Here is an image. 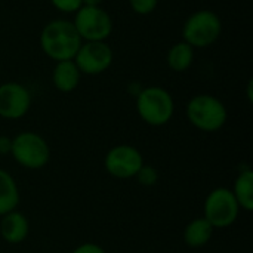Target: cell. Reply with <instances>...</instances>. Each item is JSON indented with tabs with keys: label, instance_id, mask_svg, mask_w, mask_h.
Masks as SVG:
<instances>
[{
	"label": "cell",
	"instance_id": "cell-1",
	"mask_svg": "<svg viewBox=\"0 0 253 253\" xmlns=\"http://www.w3.org/2000/svg\"><path fill=\"white\" fill-rule=\"evenodd\" d=\"M82 43L73 21L62 18L49 21L40 33V47L55 62L74 59Z\"/></svg>",
	"mask_w": 253,
	"mask_h": 253
},
{
	"label": "cell",
	"instance_id": "cell-2",
	"mask_svg": "<svg viewBox=\"0 0 253 253\" xmlns=\"http://www.w3.org/2000/svg\"><path fill=\"white\" fill-rule=\"evenodd\" d=\"M188 122L202 132H218L228 120V110L225 104L209 93H199L193 96L185 108Z\"/></svg>",
	"mask_w": 253,
	"mask_h": 253
},
{
	"label": "cell",
	"instance_id": "cell-3",
	"mask_svg": "<svg viewBox=\"0 0 253 253\" xmlns=\"http://www.w3.org/2000/svg\"><path fill=\"white\" fill-rule=\"evenodd\" d=\"M136 111L141 120L159 127L168 125L175 114V101L162 86H147L136 96Z\"/></svg>",
	"mask_w": 253,
	"mask_h": 253
},
{
	"label": "cell",
	"instance_id": "cell-4",
	"mask_svg": "<svg viewBox=\"0 0 253 253\" xmlns=\"http://www.w3.org/2000/svg\"><path fill=\"white\" fill-rule=\"evenodd\" d=\"M222 34V21L213 10L200 9L191 13L182 25V40L193 49H205L218 42Z\"/></svg>",
	"mask_w": 253,
	"mask_h": 253
},
{
	"label": "cell",
	"instance_id": "cell-5",
	"mask_svg": "<svg viewBox=\"0 0 253 253\" xmlns=\"http://www.w3.org/2000/svg\"><path fill=\"white\" fill-rule=\"evenodd\" d=\"M10 156L19 166L28 170H39L49 163L50 147L42 135L25 130L12 138Z\"/></svg>",
	"mask_w": 253,
	"mask_h": 253
},
{
	"label": "cell",
	"instance_id": "cell-6",
	"mask_svg": "<svg viewBox=\"0 0 253 253\" xmlns=\"http://www.w3.org/2000/svg\"><path fill=\"white\" fill-rule=\"evenodd\" d=\"M240 213V206L227 187H218L212 190L203 205V216L211 222L215 230H224L231 227Z\"/></svg>",
	"mask_w": 253,
	"mask_h": 253
},
{
	"label": "cell",
	"instance_id": "cell-7",
	"mask_svg": "<svg viewBox=\"0 0 253 253\" xmlns=\"http://www.w3.org/2000/svg\"><path fill=\"white\" fill-rule=\"evenodd\" d=\"M73 24L83 42H105L114 28L111 15L101 6H82Z\"/></svg>",
	"mask_w": 253,
	"mask_h": 253
},
{
	"label": "cell",
	"instance_id": "cell-8",
	"mask_svg": "<svg viewBox=\"0 0 253 253\" xmlns=\"http://www.w3.org/2000/svg\"><path fill=\"white\" fill-rule=\"evenodd\" d=\"M144 165V157L141 151L129 144H120L108 150L104 159V168L108 175L117 179L135 178L141 166Z\"/></svg>",
	"mask_w": 253,
	"mask_h": 253
},
{
	"label": "cell",
	"instance_id": "cell-9",
	"mask_svg": "<svg viewBox=\"0 0 253 253\" xmlns=\"http://www.w3.org/2000/svg\"><path fill=\"white\" fill-rule=\"evenodd\" d=\"M113 58V49L107 42H83L73 61L82 74L98 76L111 67Z\"/></svg>",
	"mask_w": 253,
	"mask_h": 253
},
{
	"label": "cell",
	"instance_id": "cell-10",
	"mask_svg": "<svg viewBox=\"0 0 253 253\" xmlns=\"http://www.w3.org/2000/svg\"><path fill=\"white\" fill-rule=\"evenodd\" d=\"M31 107L30 90L16 82L0 84V117L6 120L22 119Z\"/></svg>",
	"mask_w": 253,
	"mask_h": 253
},
{
	"label": "cell",
	"instance_id": "cell-11",
	"mask_svg": "<svg viewBox=\"0 0 253 253\" xmlns=\"http://www.w3.org/2000/svg\"><path fill=\"white\" fill-rule=\"evenodd\" d=\"M30 233V224L27 216L19 211H12L1 216L0 236L9 245L22 243Z\"/></svg>",
	"mask_w": 253,
	"mask_h": 253
},
{
	"label": "cell",
	"instance_id": "cell-12",
	"mask_svg": "<svg viewBox=\"0 0 253 253\" xmlns=\"http://www.w3.org/2000/svg\"><path fill=\"white\" fill-rule=\"evenodd\" d=\"M80 77L82 73L73 59L55 62V67L52 70V83L56 90L62 93H70L76 90L80 83Z\"/></svg>",
	"mask_w": 253,
	"mask_h": 253
},
{
	"label": "cell",
	"instance_id": "cell-13",
	"mask_svg": "<svg viewBox=\"0 0 253 253\" xmlns=\"http://www.w3.org/2000/svg\"><path fill=\"white\" fill-rule=\"evenodd\" d=\"M213 233H215V228L211 225V222L205 216L196 218L187 224L184 230V242L187 246L193 249L203 248L211 242Z\"/></svg>",
	"mask_w": 253,
	"mask_h": 253
},
{
	"label": "cell",
	"instance_id": "cell-14",
	"mask_svg": "<svg viewBox=\"0 0 253 253\" xmlns=\"http://www.w3.org/2000/svg\"><path fill=\"white\" fill-rule=\"evenodd\" d=\"M19 205V190L15 178L4 169H0V216L16 211Z\"/></svg>",
	"mask_w": 253,
	"mask_h": 253
},
{
	"label": "cell",
	"instance_id": "cell-15",
	"mask_svg": "<svg viewBox=\"0 0 253 253\" xmlns=\"http://www.w3.org/2000/svg\"><path fill=\"white\" fill-rule=\"evenodd\" d=\"M233 194L240 206V209L246 212L253 211V172L252 169L246 168L240 170L237 175L234 185H233Z\"/></svg>",
	"mask_w": 253,
	"mask_h": 253
},
{
	"label": "cell",
	"instance_id": "cell-16",
	"mask_svg": "<svg viewBox=\"0 0 253 253\" xmlns=\"http://www.w3.org/2000/svg\"><path fill=\"white\" fill-rule=\"evenodd\" d=\"M168 67L176 73L187 71L194 62V49L184 40L175 43L166 55Z\"/></svg>",
	"mask_w": 253,
	"mask_h": 253
},
{
	"label": "cell",
	"instance_id": "cell-17",
	"mask_svg": "<svg viewBox=\"0 0 253 253\" xmlns=\"http://www.w3.org/2000/svg\"><path fill=\"white\" fill-rule=\"evenodd\" d=\"M135 178L139 182V185H142V187H153L159 181V172H157V169L154 166L144 163L141 166V169L138 170V173L135 175Z\"/></svg>",
	"mask_w": 253,
	"mask_h": 253
},
{
	"label": "cell",
	"instance_id": "cell-18",
	"mask_svg": "<svg viewBox=\"0 0 253 253\" xmlns=\"http://www.w3.org/2000/svg\"><path fill=\"white\" fill-rule=\"evenodd\" d=\"M159 0H129L130 9L138 15H150L156 10Z\"/></svg>",
	"mask_w": 253,
	"mask_h": 253
},
{
	"label": "cell",
	"instance_id": "cell-19",
	"mask_svg": "<svg viewBox=\"0 0 253 253\" xmlns=\"http://www.w3.org/2000/svg\"><path fill=\"white\" fill-rule=\"evenodd\" d=\"M52 6L62 13H76L82 6V0H50Z\"/></svg>",
	"mask_w": 253,
	"mask_h": 253
},
{
	"label": "cell",
	"instance_id": "cell-20",
	"mask_svg": "<svg viewBox=\"0 0 253 253\" xmlns=\"http://www.w3.org/2000/svg\"><path fill=\"white\" fill-rule=\"evenodd\" d=\"M71 253H107L104 251V248H101L99 245L96 243H92V242H86V243H82L79 245L74 251Z\"/></svg>",
	"mask_w": 253,
	"mask_h": 253
},
{
	"label": "cell",
	"instance_id": "cell-21",
	"mask_svg": "<svg viewBox=\"0 0 253 253\" xmlns=\"http://www.w3.org/2000/svg\"><path fill=\"white\" fill-rule=\"evenodd\" d=\"M10 150H12V138L0 135V156L10 154Z\"/></svg>",
	"mask_w": 253,
	"mask_h": 253
},
{
	"label": "cell",
	"instance_id": "cell-22",
	"mask_svg": "<svg viewBox=\"0 0 253 253\" xmlns=\"http://www.w3.org/2000/svg\"><path fill=\"white\" fill-rule=\"evenodd\" d=\"M246 95H248V101L252 102L253 101V80L251 79L248 82V90H246Z\"/></svg>",
	"mask_w": 253,
	"mask_h": 253
},
{
	"label": "cell",
	"instance_id": "cell-23",
	"mask_svg": "<svg viewBox=\"0 0 253 253\" xmlns=\"http://www.w3.org/2000/svg\"><path fill=\"white\" fill-rule=\"evenodd\" d=\"M83 6H101L104 0H82Z\"/></svg>",
	"mask_w": 253,
	"mask_h": 253
}]
</instances>
